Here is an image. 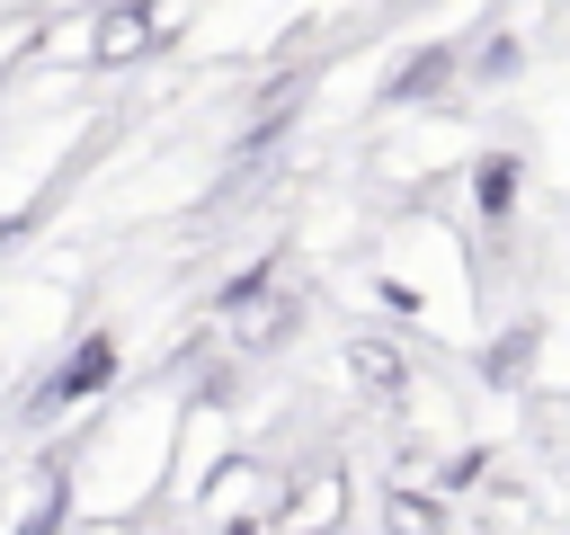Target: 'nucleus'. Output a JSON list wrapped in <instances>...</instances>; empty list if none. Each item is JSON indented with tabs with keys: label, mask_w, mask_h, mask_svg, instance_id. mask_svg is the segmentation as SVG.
Returning <instances> with one entry per match:
<instances>
[{
	"label": "nucleus",
	"mask_w": 570,
	"mask_h": 535,
	"mask_svg": "<svg viewBox=\"0 0 570 535\" xmlns=\"http://www.w3.org/2000/svg\"><path fill=\"white\" fill-rule=\"evenodd\" d=\"M338 508H347V481L321 473V481H303V490L276 508V535H338Z\"/></svg>",
	"instance_id": "3"
},
{
	"label": "nucleus",
	"mask_w": 570,
	"mask_h": 535,
	"mask_svg": "<svg viewBox=\"0 0 570 535\" xmlns=\"http://www.w3.org/2000/svg\"><path fill=\"white\" fill-rule=\"evenodd\" d=\"M525 348H534V330H517V339H499V357H490V374H517V366H525Z\"/></svg>",
	"instance_id": "9"
},
{
	"label": "nucleus",
	"mask_w": 570,
	"mask_h": 535,
	"mask_svg": "<svg viewBox=\"0 0 570 535\" xmlns=\"http://www.w3.org/2000/svg\"><path fill=\"white\" fill-rule=\"evenodd\" d=\"M454 62H463L454 45H428V54H410V62H401V71L383 80V98H428V89H436V80H445Z\"/></svg>",
	"instance_id": "6"
},
{
	"label": "nucleus",
	"mask_w": 570,
	"mask_h": 535,
	"mask_svg": "<svg viewBox=\"0 0 570 535\" xmlns=\"http://www.w3.org/2000/svg\"><path fill=\"white\" fill-rule=\"evenodd\" d=\"M517 169H525L517 152H490V160H472V205H481L490 223H499V214L517 205Z\"/></svg>",
	"instance_id": "5"
},
{
	"label": "nucleus",
	"mask_w": 570,
	"mask_h": 535,
	"mask_svg": "<svg viewBox=\"0 0 570 535\" xmlns=\"http://www.w3.org/2000/svg\"><path fill=\"white\" fill-rule=\"evenodd\" d=\"M347 374H356L365 392H410V357H401L392 339H347Z\"/></svg>",
	"instance_id": "4"
},
{
	"label": "nucleus",
	"mask_w": 570,
	"mask_h": 535,
	"mask_svg": "<svg viewBox=\"0 0 570 535\" xmlns=\"http://www.w3.org/2000/svg\"><path fill=\"white\" fill-rule=\"evenodd\" d=\"M267 276H276V259H249V268L223 285V303H214V312H232V321H240V312H258V303H267Z\"/></svg>",
	"instance_id": "7"
},
{
	"label": "nucleus",
	"mask_w": 570,
	"mask_h": 535,
	"mask_svg": "<svg viewBox=\"0 0 570 535\" xmlns=\"http://www.w3.org/2000/svg\"><path fill=\"white\" fill-rule=\"evenodd\" d=\"M98 383H116V339H107V330H89V339H80V348H71V357H62V366L27 392V419H53V410L89 401Z\"/></svg>",
	"instance_id": "2"
},
{
	"label": "nucleus",
	"mask_w": 570,
	"mask_h": 535,
	"mask_svg": "<svg viewBox=\"0 0 570 535\" xmlns=\"http://www.w3.org/2000/svg\"><path fill=\"white\" fill-rule=\"evenodd\" d=\"M27 223H36V214H0V241H18V232H27Z\"/></svg>",
	"instance_id": "10"
},
{
	"label": "nucleus",
	"mask_w": 570,
	"mask_h": 535,
	"mask_svg": "<svg viewBox=\"0 0 570 535\" xmlns=\"http://www.w3.org/2000/svg\"><path fill=\"white\" fill-rule=\"evenodd\" d=\"M169 36H178V9H160V0H116V9H98L89 62H142V54H160Z\"/></svg>",
	"instance_id": "1"
},
{
	"label": "nucleus",
	"mask_w": 570,
	"mask_h": 535,
	"mask_svg": "<svg viewBox=\"0 0 570 535\" xmlns=\"http://www.w3.org/2000/svg\"><path fill=\"white\" fill-rule=\"evenodd\" d=\"M383 526H392V535H436V499H419V490H383Z\"/></svg>",
	"instance_id": "8"
}]
</instances>
